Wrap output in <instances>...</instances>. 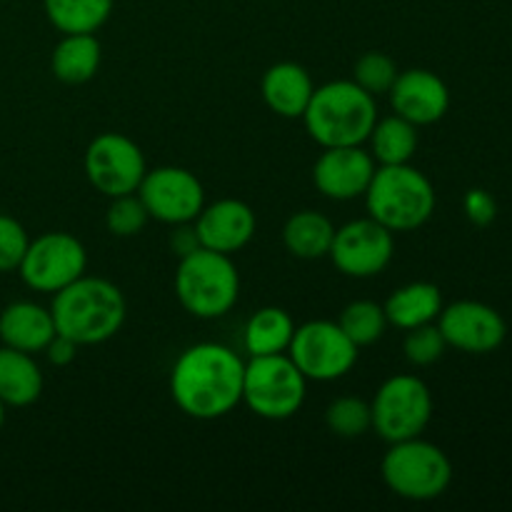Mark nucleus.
Listing matches in <instances>:
<instances>
[{"instance_id":"1","label":"nucleus","mask_w":512,"mask_h":512,"mask_svg":"<svg viewBox=\"0 0 512 512\" xmlns=\"http://www.w3.org/2000/svg\"><path fill=\"white\" fill-rule=\"evenodd\" d=\"M245 360L220 343H195L170 370V398L193 420H220L243 403Z\"/></svg>"},{"instance_id":"2","label":"nucleus","mask_w":512,"mask_h":512,"mask_svg":"<svg viewBox=\"0 0 512 512\" xmlns=\"http://www.w3.org/2000/svg\"><path fill=\"white\" fill-rule=\"evenodd\" d=\"M55 333L65 335L80 348L103 345L123 330L128 318L125 295L113 280L88 275L58 290L50 303Z\"/></svg>"},{"instance_id":"3","label":"nucleus","mask_w":512,"mask_h":512,"mask_svg":"<svg viewBox=\"0 0 512 512\" xmlns=\"http://www.w3.org/2000/svg\"><path fill=\"white\" fill-rule=\"evenodd\" d=\"M378 118V98L350 78L318 85L300 120L320 148H345L368 143Z\"/></svg>"},{"instance_id":"4","label":"nucleus","mask_w":512,"mask_h":512,"mask_svg":"<svg viewBox=\"0 0 512 512\" xmlns=\"http://www.w3.org/2000/svg\"><path fill=\"white\" fill-rule=\"evenodd\" d=\"M365 210L390 233H413L435 213L438 195L423 170L403 165H378L368 190Z\"/></svg>"},{"instance_id":"5","label":"nucleus","mask_w":512,"mask_h":512,"mask_svg":"<svg viewBox=\"0 0 512 512\" xmlns=\"http://www.w3.org/2000/svg\"><path fill=\"white\" fill-rule=\"evenodd\" d=\"M173 285L180 308L198 320L223 318L240 298V273L233 255L208 248L180 255Z\"/></svg>"},{"instance_id":"6","label":"nucleus","mask_w":512,"mask_h":512,"mask_svg":"<svg viewBox=\"0 0 512 512\" xmlns=\"http://www.w3.org/2000/svg\"><path fill=\"white\" fill-rule=\"evenodd\" d=\"M383 483L398 498L410 503H430L448 493L453 483V463L448 453L423 435L390 443L380 463Z\"/></svg>"},{"instance_id":"7","label":"nucleus","mask_w":512,"mask_h":512,"mask_svg":"<svg viewBox=\"0 0 512 512\" xmlns=\"http://www.w3.org/2000/svg\"><path fill=\"white\" fill-rule=\"evenodd\" d=\"M308 395V378L288 353L250 358L243 373V405L263 420H290Z\"/></svg>"},{"instance_id":"8","label":"nucleus","mask_w":512,"mask_h":512,"mask_svg":"<svg viewBox=\"0 0 512 512\" xmlns=\"http://www.w3.org/2000/svg\"><path fill=\"white\" fill-rule=\"evenodd\" d=\"M433 393L418 375L400 373L385 380L370 400L373 430L385 443L418 438L433 420Z\"/></svg>"},{"instance_id":"9","label":"nucleus","mask_w":512,"mask_h":512,"mask_svg":"<svg viewBox=\"0 0 512 512\" xmlns=\"http://www.w3.org/2000/svg\"><path fill=\"white\" fill-rule=\"evenodd\" d=\"M288 355L308 383H335L355 368L360 348L338 320H308L295 328Z\"/></svg>"},{"instance_id":"10","label":"nucleus","mask_w":512,"mask_h":512,"mask_svg":"<svg viewBox=\"0 0 512 512\" xmlns=\"http://www.w3.org/2000/svg\"><path fill=\"white\" fill-rule=\"evenodd\" d=\"M18 273L35 293L55 295L88 273V250L73 233L48 230L38 238H30Z\"/></svg>"},{"instance_id":"11","label":"nucleus","mask_w":512,"mask_h":512,"mask_svg":"<svg viewBox=\"0 0 512 512\" xmlns=\"http://www.w3.org/2000/svg\"><path fill=\"white\" fill-rule=\"evenodd\" d=\"M83 170L88 183L105 198H118V195L138 193L145 173H148V160L140 145L123 133L95 135L85 148Z\"/></svg>"},{"instance_id":"12","label":"nucleus","mask_w":512,"mask_h":512,"mask_svg":"<svg viewBox=\"0 0 512 512\" xmlns=\"http://www.w3.org/2000/svg\"><path fill=\"white\" fill-rule=\"evenodd\" d=\"M328 258L345 278L368 280L385 273L395 258V233L378 220L355 218L335 228Z\"/></svg>"},{"instance_id":"13","label":"nucleus","mask_w":512,"mask_h":512,"mask_svg":"<svg viewBox=\"0 0 512 512\" xmlns=\"http://www.w3.org/2000/svg\"><path fill=\"white\" fill-rule=\"evenodd\" d=\"M150 220L163 225H190L205 205V188L198 175L180 165L148 168L138 188Z\"/></svg>"},{"instance_id":"14","label":"nucleus","mask_w":512,"mask_h":512,"mask_svg":"<svg viewBox=\"0 0 512 512\" xmlns=\"http://www.w3.org/2000/svg\"><path fill=\"white\" fill-rule=\"evenodd\" d=\"M438 328L448 348L470 355L495 353L508 338V323L503 315L480 300H455L443 305L438 315Z\"/></svg>"},{"instance_id":"15","label":"nucleus","mask_w":512,"mask_h":512,"mask_svg":"<svg viewBox=\"0 0 512 512\" xmlns=\"http://www.w3.org/2000/svg\"><path fill=\"white\" fill-rule=\"evenodd\" d=\"M378 163L363 145L323 148L313 165V183L320 195L335 203L363 198L373 180Z\"/></svg>"},{"instance_id":"16","label":"nucleus","mask_w":512,"mask_h":512,"mask_svg":"<svg viewBox=\"0 0 512 512\" xmlns=\"http://www.w3.org/2000/svg\"><path fill=\"white\" fill-rule=\"evenodd\" d=\"M193 230L198 235L200 248L235 255L253 243L258 233V218L245 200L220 198L203 205L198 218L193 220Z\"/></svg>"},{"instance_id":"17","label":"nucleus","mask_w":512,"mask_h":512,"mask_svg":"<svg viewBox=\"0 0 512 512\" xmlns=\"http://www.w3.org/2000/svg\"><path fill=\"white\" fill-rule=\"evenodd\" d=\"M393 113L413 125H435L448 115L450 88L438 73L428 68L400 70L388 93Z\"/></svg>"},{"instance_id":"18","label":"nucleus","mask_w":512,"mask_h":512,"mask_svg":"<svg viewBox=\"0 0 512 512\" xmlns=\"http://www.w3.org/2000/svg\"><path fill=\"white\" fill-rule=\"evenodd\" d=\"M313 93V75L308 73V68L293 63V60L270 65L263 73V80H260V95H263L265 105L285 120L303 118Z\"/></svg>"},{"instance_id":"19","label":"nucleus","mask_w":512,"mask_h":512,"mask_svg":"<svg viewBox=\"0 0 512 512\" xmlns=\"http://www.w3.org/2000/svg\"><path fill=\"white\" fill-rule=\"evenodd\" d=\"M55 338L50 308L33 300H15L0 310V343L23 353L38 355Z\"/></svg>"},{"instance_id":"20","label":"nucleus","mask_w":512,"mask_h":512,"mask_svg":"<svg viewBox=\"0 0 512 512\" xmlns=\"http://www.w3.org/2000/svg\"><path fill=\"white\" fill-rule=\"evenodd\" d=\"M45 388L43 368L35 355L3 345L0 348V400L5 408H30Z\"/></svg>"},{"instance_id":"21","label":"nucleus","mask_w":512,"mask_h":512,"mask_svg":"<svg viewBox=\"0 0 512 512\" xmlns=\"http://www.w3.org/2000/svg\"><path fill=\"white\" fill-rule=\"evenodd\" d=\"M443 293L435 283L415 280V283L400 285L383 303L388 323L398 330H413L420 325L435 323L443 310Z\"/></svg>"},{"instance_id":"22","label":"nucleus","mask_w":512,"mask_h":512,"mask_svg":"<svg viewBox=\"0 0 512 512\" xmlns=\"http://www.w3.org/2000/svg\"><path fill=\"white\" fill-rule=\"evenodd\" d=\"M103 60V45L95 33H68L50 55V70L65 85H83L95 78Z\"/></svg>"},{"instance_id":"23","label":"nucleus","mask_w":512,"mask_h":512,"mask_svg":"<svg viewBox=\"0 0 512 512\" xmlns=\"http://www.w3.org/2000/svg\"><path fill=\"white\" fill-rule=\"evenodd\" d=\"M335 238V225L320 210H298L283 225V245L293 258L320 260L328 258Z\"/></svg>"},{"instance_id":"24","label":"nucleus","mask_w":512,"mask_h":512,"mask_svg":"<svg viewBox=\"0 0 512 512\" xmlns=\"http://www.w3.org/2000/svg\"><path fill=\"white\" fill-rule=\"evenodd\" d=\"M295 328H298V325H295L293 315L285 308L268 305V308L255 310L243 330L245 353H248V358L288 353Z\"/></svg>"},{"instance_id":"25","label":"nucleus","mask_w":512,"mask_h":512,"mask_svg":"<svg viewBox=\"0 0 512 512\" xmlns=\"http://www.w3.org/2000/svg\"><path fill=\"white\" fill-rule=\"evenodd\" d=\"M368 143L370 155H373L378 165L410 163L420 145L418 125L400 118L398 113L388 115V118H378L375 128L370 130Z\"/></svg>"},{"instance_id":"26","label":"nucleus","mask_w":512,"mask_h":512,"mask_svg":"<svg viewBox=\"0 0 512 512\" xmlns=\"http://www.w3.org/2000/svg\"><path fill=\"white\" fill-rule=\"evenodd\" d=\"M115 0H43L45 18L58 33H98L113 15Z\"/></svg>"},{"instance_id":"27","label":"nucleus","mask_w":512,"mask_h":512,"mask_svg":"<svg viewBox=\"0 0 512 512\" xmlns=\"http://www.w3.org/2000/svg\"><path fill=\"white\" fill-rule=\"evenodd\" d=\"M338 325L358 348H370V345L380 343L385 330L390 328L385 308L375 300H353L345 305L338 315Z\"/></svg>"},{"instance_id":"28","label":"nucleus","mask_w":512,"mask_h":512,"mask_svg":"<svg viewBox=\"0 0 512 512\" xmlns=\"http://www.w3.org/2000/svg\"><path fill=\"white\" fill-rule=\"evenodd\" d=\"M325 425L333 435L345 440L363 438L373 430V413L368 400L358 395H340L325 408Z\"/></svg>"},{"instance_id":"29","label":"nucleus","mask_w":512,"mask_h":512,"mask_svg":"<svg viewBox=\"0 0 512 512\" xmlns=\"http://www.w3.org/2000/svg\"><path fill=\"white\" fill-rule=\"evenodd\" d=\"M398 73L400 68L395 63V58H390L388 53H380V50H368V53H363L355 60L353 80L365 93H370L373 98H380V95L390 93Z\"/></svg>"},{"instance_id":"30","label":"nucleus","mask_w":512,"mask_h":512,"mask_svg":"<svg viewBox=\"0 0 512 512\" xmlns=\"http://www.w3.org/2000/svg\"><path fill=\"white\" fill-rule=\"evenodd\" d=\"M148 220L150 215L138 193L110 198L108 210H105V230L115 238H135L138 233H143Z\"/></svg>"},{"instance_id":"31","label":"nucleus","mask_w":512,"mask_h":512,"mask_svg":"<svg viewBox=\"0 0 512 512\" xmlns=\"http://www.w3.org/2000/svg\"><path fill=\"white\" fill-rule=\"evenodd\" d=\"M448 350V343H445L443 333H440L438 323L420 325V328L405 330L403 340V353L405 360L415 368H428V365H435Z\"/></svg>"},{"instance_id":"32","label":"nucleus","mask_w":512,"mask_h":512,"mask_svg":"<svg viewBox=\"0 0 512 512\" xmlns=\"http://www.w3.org/2000/svg\"><path fill=\"white\" fill-rule=\"evenodd\" d=\"M28 245L30 235L23 228V223L10 218V215L0 213V273H13V270H18Z\"/></svg>"},{"instance_id":"33","label":"nucleus","mask_w":512,"mask_h":512,"mask_svg":"<svg viewBox=\"0 0 512 512\" xmlns=\"http://www.w3.org/2000/svg\"><path fill=\"white\" fill-rule=\"evenodd\" d=\"M463 210L465 218L473 225H478V228H485V225H490L498 218V203H495V198L485 188L468 190L463 198Z\"/></svg>"},{"instance_id":"34","label":"nucleus","mask_w":512,"mask_h":512,"mask_svg":"<svg viewBox=\"0 0 512 512\" xmlns=\"http://www.w3.org/2000/svg\"><path fill=\"white\" fill-rule=\"evenodd\" d=\"M78 350V343H73V340L65 338V335L55 333V338L50 340L48 348L43 350V355L48 358L50 365H55V368H68V365H73L75 358H78Z\"/></svg>"},{"instance_id":"35","label":"nucleus","mask_w":512,"mask_h":512,"mask_svg":"<svg viewBox=\"0 0 512 512\" xmlns=\"http://www.w3.org/2000/svg\"><path fill=\"white\" fill-rule=\"evenodd\" d=\"M3 425H5V403L0 400V430H3Z\"/></svg>"}]
</instances>
